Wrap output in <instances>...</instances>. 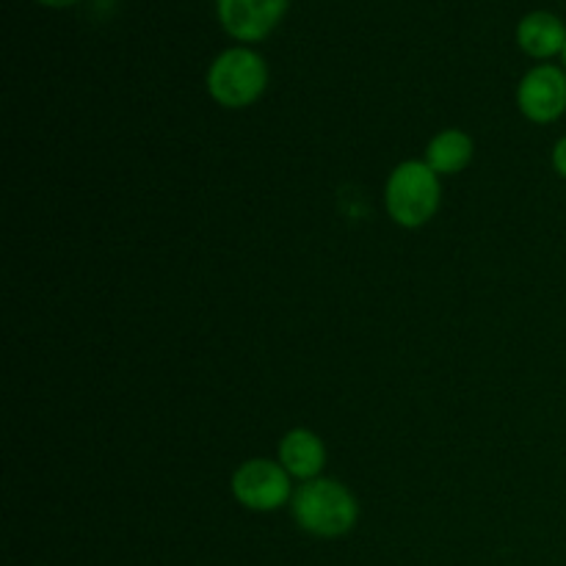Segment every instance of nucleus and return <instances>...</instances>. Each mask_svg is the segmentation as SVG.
<instances>
[{
    "instance_id": "nucleus-1",
    "label": "nucleus",
    "mask_w": 566,
    "mask_h": 566,
    "mask_svg": "<svg viewBox=\"0 0 566 566\" xmlns=\"http://www.w3.org/2000/svg\"><path fill=\"white\" fill-rule=\"evenodd\" d=\"M291 514L304 534L315 539H340L357 528L359 501L343 481L321 475L296 486Z\"/></svg>"
},
{
    "instance_id": "nucleus-2",
    "label": "nucleus",
    "mask_w": 566,
    "mask_h": 566,
    "mask_svg": "<svg viewBox=\"0 0 566 566\" xmlns=\"http://www.w3.org/2000/svg\"><path fill=\"white\" fill-rule=\"evenodd\" d=\"M442 208V177L426 160L407 158L387 175L385 210L401 230H420Z\"/></svg>"
},
{
    "instance_id": "nucleus-3",
    "label": "nucleus",
    "mask_w": 566,
    "mask_h": 566,
    "mask_svg": "<svg viewBox=\"0 0 566 566\" xmlns=\"http://www.w3.org/2000/svg\"><path fill=\"white\" fill-rule=\"evenodd\" d=\"M210 99L227 111H243L258 103L269 88V64L249 44L227 48L210 61L205 75Z\"/></svg>"
},
{
    "instance_id": "nucleus-4",
    "label": "nucleus",
    "mask_w": 566,
    "mask_h": 566,
    "mask_svg": "<svg viewBox=\"0 0 566 566\" xmlns=\"http://www.w3.org/2000/svg\"><path fill=\"white\" fill-rule=\"evenodd\" d=\"M230 492L238 506H243L247 512L271 514L291 506L296 486L276 459L252 457L232 470Z\"/></svg>"
},
{
    "instance_id": "nucleus-5",
    "label": "nucleus",
    "mask_w": 566,
    "mask_h": 566,
    "mask_svg": "<svg viewBox=\"0 0 566 566\" xmlns=\"http://www.w3.org/2000/svg\"><path fill=\"white\" fill-rule=\"evenodd\" d=\"M517 108L531 125H556L566 114V70L536 64L520 77Z\"/></svg>"
},
{
    "instance_id": "nucleus-6",
    "label": "nucleus",
    "mask_w": 566,
    "mask_h": 566,
    "mask_svg": "<svg viewBox=\"0 0 566 566\" xmlns=\"http://www.w3.org/2000/svg\"><path fill=\"white\" fill-rule=\"evenodd\" d=\"M291 0H216L221 28L235 42L254 44L271 36L285 17Z\"/></svg>"
},
{
    "instance_id": "nucleus-7",
    "label": "nucleus",
    "mask_w": 566,
    "mask_h": 566,
    "mask_svg": "<svg viewBox=\"0 0 566 566\" xmlns=\"http://www.w3.org/2000/svg\"><path fill=\"white\" fill-rule=\"evenodd\" d=\"M326 459V442L321 440L318 431L307 429V426H296V429H287L282 434L280 446H276V462L287 470L293 481L298 484H307L324 475Z\"/></svg>"
},
{
    "instance_id": "nucleus-8",
    "label": "nucleus",
    "mask_w": 566,
    "mask_h": 566,
    "mask_svg": "<svg viewBox=\"0 0 566 566\" xmlns=\"http://www.w3.org/2000/svg\"><path fill=\"white\" fill-rule=\"evenodd\" d=\"M517 44L525 55L547 64L556 55H564L566 25L553 11H531L517 25Z\"/></svg>"
},
{
    "instance_id": "nucleus-9",
    "label": "nucleus",
    "mask_w": 566,
    "mask_h": 566,
    "mask_svg": "<svg viewBox=\"0 0 566 566\" xmlns=\"http://www.w3.org/2000/svg\"><path fill=\"white\" fill-rule=\"evenodd\" d=\"M475 158V142L468 130L462 127H446V130L434 133L426 144V164L437 171L440 177L462 175Z\"/></svg>"
},
{
    "instance_id": "nucleus-10",
    "label": "nucleus",
    "mask_w": 566,
    "mask_h": 566,
    "mask_svg": "<svg viewBox=\"0 0 566 566\" xmlns=\"http://www.w3.org/2000/svg\"><path fill=\"white\" fill-rule=\"evenodd\" d=\"M551 166H553V171L562 177V180H566V133L562 138H556V144H553Z\"/></svg>"
},
{
    "instance_id": "nucleus-11",
    "label": "nucleus",
    "mask_w": 566,
    "mask_h": 566,
    "mask_svg": "<svg viewBox=\"0 0 566 566\" xmlns=\"http://www.w3.org/2000/svg\"><path fill=\"white\" fill-rule=\"evenodd\" d=\"M36 3L48 6V9H66V6H75L77 0H36Z\"/></svg>"
},
{
    "instance_id": "nucleus-12",
    "label": "nucleus",
    "mask_w": 566,
    "mask_h": 566,
    "mask_svg": "<svg viewBox=\"0 0 566 566\" xmlns=\"http://www.w3.org/2000/svg\"><path fill=\"white\" fill-rule=\"evenodd\" d=\"M562 59H564V70H566V48H564V55H562Z\"/></svg>"
}]
</instances>
